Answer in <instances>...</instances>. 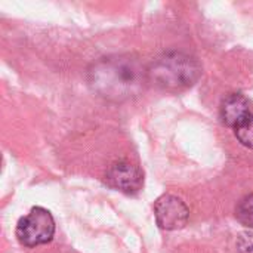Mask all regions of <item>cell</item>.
<instances>
[{"instance_id":"obj_1","label":"cell","mask_w":253,"mask_h":253,"mask_svg":"<svg viewBox=\"0 0 253 253\" xmlns=\"http://www.w3.org/2000/svg\"><path fill=\"white\" fill-rule=\"evenodd\" d=\"M148 82V68L133 55H111L93 62L89 68V84L93 92L110 101L138 96Z\"/></svg>"},{"instance_id":"obj_2","label":"cell","mask_w":253,"mask_h":253,"mask_svg":"<svg viewBox=\"0 0 253 253\" xmlns=\"http://www.w3.org/2000/svg\"><path fill=\"white\" fill-rule=\"evenodd\" d=\"M202 74L199 61L178 50H170L157 58L148 68V82L168 90H181L193 86Z\"/></svg>"},{"instance_id":"obj_3","label":"cell","mask_w":253,"mask_h":253,"mask_svg":"<svg viewBox=\"0 0 253 253\" xmlns=\"http://www.w3.org/2000/svg\"><path fill=\"white\" fill-rule=\"evenodd\" d=\"M15 236L25 248L47 245L55 236V219L47 209L36 206L18 221Z\"/></svg>"},{"instance_id":"obj_4","label":"cell","mask_w":253,"mask_h":253,"mask_svg":"<svg viewBox=\"0 0 253 253\" xmlns=\"http://www.w3.org/2000/svg\"><path fill=\"white\" fill-rule=\"evenodd\" d=\"M156 222L162 230L175 231L187 225L190 218V211L187 205L176 196L165 194L157 199L154 205Z\"/></svg>"},{"instance_id":"obj_5","label":"cell","mask_w":253,"mask_h":253,"mask_svg":"<svg viewBox=\"0 0 253 253\" xmlns=\"http://www.w3.org/2000/svg\"><path fill=\"white\" fill-rule=\"evenodd\" d=\"M105 182L113 190L125 194H135L144 185V173L138 166L129 162H117L108 168Z\"/></svg>"},{"instance_id":"obj_6","label":"cell","mask_w":253,"mask_h":253,"mask_svg":"<svg viewBox=\"0 0 253 253\" xmlns=\"http://www.w3.org/2000/svg\"><path fill=\"white\" fill-rule=\"evenodd\" d=\"M249 114H252L249 101L242 93H230L221 102V108H219L221 120L224 125L233 129Z\"/></svg>"},{"instance_id":"obj_7","label":"cell","mask_w":253,"mask_h":253,"mask_svg":"<svg viewBox=\"0 0 253 253\" xmlns=\"http://www.w3.org/2000/svg\"><path fill=\"white\" fill-rule=\"evenodd\" d=\"M234 135L242 145L253 150V114H249L248 117H245L234 127Z\"/></svg>"},{"instance_id":"obj_8","label":"cell","mask_w":253,"mask_h":253,"mask_svg":"<svg viewBox=\"0 0 253 253\" xmlns=\"http://www.w3.org/2000/svg\"><path fill=\"white\" fill-rule=\"evenodd\" d=\"M236 218L242 225L253 228V193L245 196L239 202L236 208Z\"/></svg>"},{"instance_id":"obj_9","label":"cell","mask_w":253,"mask_h":253,"mask_svg":"<svg viewBox=\"0 0 253 253\" xmlns=\"http://www.w3.org/2000/svg\"><path fill=\"white\" fill-rule=\"evenodd\" d=\"M239 253H253V231L240 233L236 243Z\"/></svg>"}]
</instances>
